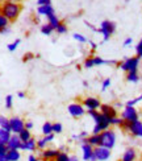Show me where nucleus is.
Wrapping results in <instances>:
<instances>
[{"instance_id": "1", "label": "nucleus", "mask_w": 142, "mask_h": 161, "mask_svg": "<svg viewBox=\"0 0 142 161\" xmlns=\"http://www.w3.org/2000/svg\"><path fill=\"white\" fill-rule=\"evenodd\" d=\"M23 11V4L21 3H11V2H3L0 5V12L9 20V23L16 21L18 19L20 13Z\"/></svg>"}, {"instance_id": "2", "label": "nucleus", "mask_w": 142, "mask_h": 161, "mask_svg": "<svg viewBox=\"0 0 142 161\" xmlns=\"http://www.w3.org/2000/svg\"><path fill=\"white\" fill-rule=\"evenodd\" d=\"M121 130H124L125 132L130 133L133 137H138V139H142V122L141 120H136V122H123V124L120 125Z\"/></svg>"}, {"instance_id": "3", "label": "nucleus", "mask_w": 142, "mask_h": 161, "mask_svg": "<svg viewBox=\"0 0 142 161\" xmlns=\"http://www.w3.org/2000/svg\"><path fill=\"white\" fill-rule=\"evenodd\" d=\"M100 145L104 147V148L112 149L114 145H116V132H114L112 128L103 131L100 133Z\"/></svg>"}, {"instance_id": "4", "label": "nucleus", "mask_w": 142, "mask_h": 161, "mask_svg": "<svg viewBox=\"0 0 142 161\" xmlns=\"http://www.w3.org/2000/svg\"><path fill=\"white\" fill-rule=\"evenodd\" d=\"M139 62L141 59L139 57H128V58H124L123 61L120 62L118 68L125 71V73H130V71H138V68H139Z\"/></svg>"}, {"instance_id": "5", "label": "nucleus", "mask_w": 142, "mask_h": 161, "mask_svg": "<svg viewBox=\"0 0 142 161\" xmlns=\"http://www.w3.org/2000/svg\"><path fill=\"white\" fill-rule=\"evenodd\" d=\"M114 32H116V23L111 21V20L101 21V24L99 26V33L103 35V41H108Z\"/></svg>"}, {"instance_id": "6", "label": "nucleus", "mask_w": 142, "mask_h": 161, "mask_svg": "<svg viewBox=\"0 0 142 161\" xmlns=\"http://www.w3.org/2000/svg\"><path fill=\"white\" fill-rule=\"evenodd\" d=\"M123 120L125 122H136V120H139V114L137 111L136 107H132V106H124L123 111H121V116H120Z\"/></svg>"}, {"instance_id": "7", "label": "nucleus", "mask_w": 142, "mask_h": 161, "mask_svg": "<svg viewBox=\"0 0 142 161\" xmlns=\"http://www.w3.org/2000/svg\"><path fill=\"white\" fill-rule=\"evenodd\" d=\"M112 149H108V148H104V147H95L93 148V156H95V160L96 161H107L111 158V155H112Z\"/></svg>"}, {"instance_id": "8", "label": "nucleus", "mask_w": 142, "mask_h": 161, "mask_svg": "<svg viewBox=\"0 0 142 161\" xmlns=\"http://www.w3.org/2000/svg\"><path fill=\"white\" fill-rule=\"evenodd\" d=\"M9 124H11V132L15 133V135H18L25 128V122L20 116H12L9 119Z\"/></svg>"}, {"instance_id": "9", "label": "nucleus", "mask_w": 142, "mask_h": 161, "mask_svg": "<svg viewBox=\"0 0 142 161\" xmlns=\"http://www.w3.org/2000/svg\"><path fill=\"white\" fill-rule=\"evenodd\" d=\"M67 111H69V114L72 118H82L86 114L84 106L82 103H76V102L69 104V107H67Z\"/></svg>"}, {"instance_id": "10", "label": "nucleus", "mask_w": 142, "mask_h": 161, "mask_svg": "<svg viewBox=\"0 0 142 161\" xmlns=\"http://www.w3.org/2000/svg\"><path fill=\"white\" fill-rule=\"evenodd\" d=\"M84 108L87 110H100V106H101V102L100 99L96 98V97H87L83 99V103Z\"/></svg>"}, {"instance_id": "11", "label": "nucleus", "mask_w": 142, "mask_h": 161, "mask_svg": "<svg viewBox=\"0 0 142 161\" xmlns=\"http://www.w3.org/2000/svg\"><path fill=\"white\" fill-rule=\"evenodd\" d=\"M82 157L83 161H95V156H93V147L90 145L88 143H82Z\"/></svg>"}, {"instance_id": "12", "label": "nucleus", "mask_w": 142, "mask_h": 161, "mask_svg": "<svg viewBox=\"0 0 142 161\" xmlns=\"http://www.w3.org/2000/svg\"><path fill=\"white\" fill-rule=\"evenodd\" d=\"M99 111L103 114L104 116H107L108 119H112V118L117 116V108L112 104H101Z\"/></svg>"}, {"instance_id": "13", "label": "nucleus", "mask_w": 142, "mask_h": 161, "mask_svg": "<svg viewBox=\"0 0 142 161\" xmlns=\"http://www.w3.org/2000/svg\"><path fill=\"white\" fill-rule=\"evenodd\" d=\"M137 157H138V152L136 148H133V147H129V148H126L123 153V156H121L120 161H137Z\"/></svg>"}, {"instance_id": "14", "label": "nucleus", "mask_w": 142, "mask_h": 161, "mask_svg": "<svg viewBox=\"0 0 142 161\" xmlns=\"http://www.w3.org/2000/svg\"><path fill=\"white\" fill-rule=\"evenodd\" d=\"M59 151L58 149H53V148H46L44 151H41V155H39V158L44 161H51L55 160V157L58 156Z\"/></svg>"}, {"instance_id": "15", "label": "nucleus", "mask_w": 142, "mask_h": 161, "mask_svg": "<svg viewBox=\"0 0 142 161\" xmlns=\"http://www.w3.org/2000/svg\"><path fill=\"white\" fill-rule=\"evenodd\" d=\"M21 139L18 137V135H15V133H12V136L9 139V142L7 143V147H8V149H17L20 151L21 149Z\"/></svg>"}, {"instance_id": "16", "label": "nucleus", "mask_w": 142, "mask_h": 161, "mask_svg": "<svg viewBox=\"0 0 142 161\" xmlns=\"http://www.w3.org/2000/svg\"><path fill=\"white\" fill-rule=\"evenodd\" d=\"M37 149V140L34 137H30L28 142L21 144V149L20 151H28V152H34Z\"/></svg>"}, {"instance_id": "17", "label": "nucleus", "mask_w": 142, "mask_h": 161, "mask_svg": "<svg viewBox=\"0 0 142 161\" xmlns=\"http://www.w3.org/2000/svg\"><path fill=\"white\" fill-rule=\"evenodd\" d=\"M37 13H38V16H49V15H53V13H55L54 12V8H53V5H39L38 8H37Z\"/></svg>"}, {"instance_id": "18", "label": "nucleus", "mask_w": 142, "mask_h": 161, "mask_svg": "<svg viewBox=\"0 0 142 161\" xmlns=\"http://www.w3.org/2000/svg\"><path fill=\"white\" fill-rule=\"evenodd\" d=\"M20 158H21V153L17 149H8V152L5 155L7 161H18Z\"/></svg>"}, {"instance_id": "19", "label": "nucleus", "mask_w": 142, "mask_h": 161, "mask_svg": "<svg viewBox=\"0 0 142 161\" xmlns=\"http://www.w3.org/2000/svg\"><path fill=\"white\" fill-rule=\"evenodd\" d=\"M125 79L128 80V82H130V83H138L141 77L138 74V71H130V73H126Z\"/></svg>"}, {"instance_id": "20", "label": "nucleus", "mask_w": 142, "mask_h": 161, "mask_svg": "<svg viewBox=\"0 0 142 161\" xmlns=\"http://www.w3.org/2000/svg\"><path fill=\"white\" fill-rule=\"evenodd\" d=\"M11 136H12V133L9 131H5L3 128H0V144H5L7 145V143L9 142Z\"/></svg>"}, {"instance_id": "21", "label": "nucleus", "mask_w": 142, "mask_h": 161, "mask_svg": "<svg viewBox=\"0 0 142 161\" xmlns=\"http://www.w3.org/2000/svg\"><path fill=\"white\" fill-rule=\"evenodd\" d=\"M47 24H50L54 29L58 28V25L60 24V20L58 19V16L55 15V13H53V15H49L47 16Z\"/></svg>"}, {"instance_id": "22", "label": "nucleus", "mask_w": 142, "mask_h": 161, "mask_svg": "<svg viewBox=\"0 0 142 161\" xmlns=\"http://www.w3.org/2000/svg\"><path fill=\"white\" fill-rule=\"evenodd\" d=\"M86 143H88L90 145H92L93 148L95 147H99L100 145V136L99 135H90L86 139Z\"/></svg>"}, {"instance_id": "23", "label": "nucleus", "mask_w": 142, "mask_h": 161, "mask_svg": "<svg viewBox=\"0 0 142 161\" xmlns=\"http://www.w3.org/2000/svg\"><path fill=\"white\" fill-rule=\"evenodd\" d=\"M0 128H3L5 131H9L11 132V124H9V119L4 116V115H0ZM12 133V132H11Z\"/></svg>"}, {"instance_id": "24", "label": "nucleus", "mask_w": 142, "mask_h": 161, "mask_svg": "<svg viewBox=\"0 0 142 161\" xmlns=\"http://www.w3.org/2000/svg\"><path fill=\"white\" fill-rule=\"evenodd\" d=\"M54 31H55V29H54L53 26L50 24H47V23L41 26V33H42V35H45V36H51V33Z\"/></svg>"}, {"instance_id": "25", "label": "nucleus", "mask_w": 142, "mask_h": 161, "mask_svg": "<svg viewBox=\"0 0 142 161\" xmlns=\"http://www.w3.org/2000/svg\"><path fill=\"white\" fill-rule=\"evenodd\" d=\"M18 137L21 139V142H23V143H25V142H28V140L32 137V133H30V131H29V130L24 128L21 132L18 133Z\"/></svg>"}, {"instance_id": "26", "label": "nucleus", "mask_w": 142, "mask_h": 161, "mask_svg": "<svg viewBox=\"0 0 142 161\" xmlns=\"http://www.w3.org/2000/svg\"><path fill=\"white\" fill-rule=\"evenodd\" d=\"M42 133H44V136H46V135H51V133H53V123H50V122H45L44 125H42Z\"/></svg>"}, {"instance_id": "27", "label": "nucleus", "mask_w": 142, "mask_h": 161, "mask_svg": "<svg viewBox=\"0 0 142 161\" xmlns=\"http://www.w3.org/2000/svg\"><path fill=\"white\" fill-rule=\"evenodd\" d=\"M8 25H9V20L0 12V33H2V31H4L5 28H8Z\"/></svg>"}, {"instance_id": "28", "label": "nucleus", "mask_w": 142, "mask_h": 161, "mask_svg": "<svg viewBox=\"0 0 142 161\" xmlns=\"http://www.w3.org/2000/svg\"><path fill=\"white\" fill-rule=\"evenodd\" d=\"M83 66H84L86 69H92L93 66H95V64H93V56L87 57V58L84 59V62H83Z\"/></svg>"}, {"instance_id": "29", "label": "nucleus", "mask_w": 142, "mask_h": 161, "mask_svg": "<svg viewBox=\"0 0 142 161\" xmlns=\"http://www.w3.org/2000/svg\"><path fill=\"white\" fill-rule=\"evenodd\" d=\"M139 102H142V94L139 97H136V98H133V99H129L128 102L125 103V106H132V107H136V104L137 103H139Z\"/></svg>"}, {"instance_id": "30", "label": "nucleus", "mask_w": 142, "mask_h": 161, "mask_svg": "<svg viewBox=\"0 0 142 161\" xmlns=\"http://www.w3.org/2000/svg\"><path fill=\"white\" fill-rule=\"evenodd\" d=\"M20 42H21V40H20V38H16L13 42H11V44L7 45V49H8L9 52H15V50L17 49V46L20 45Z\"/></svg>"}, {"instance_id": "31", "label": "nucleus", "mask_w": 142, "mask_h": 161, "mask_svg": "<svg viewBox=\"0 0 142 161\" xmlns=\"http://www.w3.org/2000/svg\"><path fill=\"white\" fill-rule=\"evenodd\" d=\"M54 161H70V155L66 152H59Z\"/></svg>"}, {"instance_id": "32", "label": "nucleus", "mask_w": 142, "mask_h": 161, "mask_svg": "<svg viewBox=\"0 0 142 161\" xmlns=\"http://www.w3.org/2000/svg\"><path fill=\"white\" fill-rule=\"evenodd\" d=\"M47 144H49V143H47L46 140H45V137L38 139V140H37V149H39V151H44V149H46Z\"/></svg>"}, {"instance_id": "33", "label": "nucleus", "mask_w": 142, "mask_h": 161, "mask_svg": "<svg viewBox=\"0 0 142 161\" xmlns=\"http://www.w3.org/2000/svg\"><path fill=\"white\" fill-rule=\"evenodd\" d=\"M63 131V125L60 123H53V133L54 135H59Z\"/></svg>"}, {"instance_id": "34", "label": "nucleus", "mask_w": 142, "mask_h": 161, "mask_svg": "<svg viewBox=\"0 0 142 161\" xmlns=\"http://www.w3.org/2000/svg\"><path fill=\"white\" fill-rule=\"evenodd\" d=\"M4 103H5V108H7V110H11L12 107H13V97L11 95V94H9V95H7V97H5Z\"/></svg>"}, {"instance_id": "35", "label": "nucleus", "mask_w": 142, "mask_h": 161, "mask_svg": "<svg viewBox=\"0 0 142 161\" xmlns=\"http://www.w3.org/2000/svg\"><path fill=\"white\" fill-rule=\"evenodd\" d=\"M72 37H74V40H76V41H78V42H80V44H86L87 41H88V40L86 38V36L80 35V33H74Z\"/></svg>"}, {"instance_id": "36", "label": "nucleus", "mask_w": 142, "mask_h": 161, "mask_svg": "<svg viewBox=\"0 0 142 161\" xmlns=\"http://www.w3.org/2000/svg\"><path fill=\"white\" fill-rule=\"evenodd\" d=\"M93 64L95 66H101V65H107V59L101 58L99 56H93Z\"/></svg>"}, {"instance_id": "37", "label": "nucleus", "mask_w": 142, "mask_h": 161, "mask_svg": "<svg viewBox=\"0 0 142 161\" xmlns=\"http://www.w3.org/2000/svg\"><path fill=\"white\" fill-rule=\"evenodd\" d=\"M55 31H57V33H59V35H65V33H67V31H69V29H67V25L65 23L60 21V24L58 25V28Z\"/></svg>"}, {"instance_id": "38", "label": "nucleus", "mask_w": 142, "mask_h": 161, "mask_svg": "<svg viewBox=\"0 0 142 161\" xmlns=\"http://www.w3.org/2000/svg\"><path fill=\"white\" fill-rule=\"evenodd\" d=\"M109 86H111V78H105L103 82H101V91H105Z\"/></svg>"}, {"instance_id": "39", "label": "nucleus", "mask_w": 142, "mask_h": 161, "mask_svg": "<svg viewBox=\"0 0 142 161\" xmlns=\"http://www.w3.org/2000/svg\"><path fill=\"white\" fill-rule=\"evenodd\" d=\"M136 53H137V57H139V59H142V38L139 40V42L136 46Z\"/></svg>"}, {"instance_id": "40", "label": "nucleus", "mask_w": 142, "mask_h": 161, "mask_svg": "<svg viewBox=\"0 0 142 161\" xmlns=\"http://www.w3.org/2000/svg\"><path fill=\"white\" fill-rule=\"evenodd\" d=\"M33 58H34V54H33V53H25L24 57H23V62H28Z\"/></svg>"}, {"instance_id": "41", "label": "nucleus", "mask_w": 142, "mask_h": 161, "mask_svg": "<svg viewBox=\"0 0 142 161\" xmlns=\"http://www.w3.org/2000/svg\"><path fill=\"white\" fill-rule=\"evenodd\" d=\"M8 152V147L5 144H0V156H5Z\"/></svg>"}, {"instance_id": "42", "label": "nucleus", "mask_w": 142, "mask_h": 161, "mask_svg": "<svg viewBox=\"0 0 142 161\" xmlns=\"http://www.w3.org/2000/svg\"><path fill=\"white\" fill-rule=\"evenodd\" d=\"M84 24H86L87 26H88V28H90L92 32H95V33H99V28H96V26L92 25L91 23H88V21H84Z\"/></svg>"}, {"instance_id": "43", "label": "nucleus", "mask_w": 142, "mask_h": 161, "mask_svg": "<svg viewBox=\"0 0 142 161\" xmlns=\"http://www.w3.org/2000/svg\"><path fill=\"white\" fill-rule=\"evenodd\" d=\"M132 42H133V38H132V37H128V38L124 40L123 46H124V48H128V46H130V45H132Z\"/></svg>"}, {"instance_id": "44", "label": "nucleus", "mask_w": 142, "mask_h": 161, "mask_svg": "<svg viewBox=\"0 0 142 161\" xmlns=\"http://www.w3.org/2000/svg\"><path fill=\"white\" fill-rule=\"evenodd\" d=\"M37 4L39 5H51V0H37Z\"/></svg>"}, {"instance_id": "45", "label": "nucleus", "mask_w": 142, "mask_h": 161, "mask_svg": "<svg viewBox=\"0 0 142 161\" xmlns=\"http://www.w3.org/2000/svg\"><path fill=\"white\" fill-rule=\"evenodd\" d=\"M28 161H41V158L32 153V155H29V157H28Z\"/></svg>"}, {"instance_id": "46", "label": "nucleus", "mask_w": 142, "mask_h": 161, "mask_svg": "<svg viewBox=\"0 0 142 161\" xmlns=\"http://www.w3.org/2000/svg\"><path fill=\"white\" fill-rule=\"evenodd\" d=\"M88 44H90V46H91V50H96V49H97V44H96V42H93L92 40H90Z\"/></svg>"}, {"instance_id": "47", "label": "nucleus", "mask_w": 142, "mask_h": 161, "mask_svg": "<svg viewBox=\"0 0 142 161\" xmlns=\"http://www.w3.org/2000/svg\"><path fill=\"white\" fill-rule=\"evenodd\" d=\"M45 137V140L47 143H51L53 140H54V133H51V135H46V136H44Z\"/></svg>"}, {"instance_id": "48", "label": "nucleus", "mask_w": 142, "mask_h": 161, "mask_svg": "<svg viewBox=\"0 0 142 161\" xmlns=\"http://www.w3.org/2000/svg\"><path fill=\"white\" fill-rule=\"evenodd\" d=\"M25 128L30 131V130L33 128V123H32V122H25Z\"/></svg>"}, {"instance_id": "49", "label": "nucleus", "mask_w": 142, "mask_h": 161, "mask_svg": "<svg viewBox=\"0 0 142 161\" xmlns=\"http://www.w3.org/2000/svg\"><path fill=\"white\" fill-rule=\"evenodd\" d=\"M17 97H18L20 99H24V98H25V92H24V91H18V92H17Z\"/></svg>"}, {"instance_id": "50", "label": "nucleus", "mask_w": 142, "mask_h": 161, "mask_svg": "<svg viewBox=\"0 0 142 161\" xmlns=\"http://www.w3.org/2000/svg\"><path fill=\"white\" fill-rule=\"evenodd\" d=\"M70 161H79V158H78V156L72 155V156H70Z\"/></svg>"}, {"instance_id": "51", "label": "nucleus", "mask_w": 142, "mask_h": 161, "mask_svg": "<svg viewBox=\"0 0 142 161\" xmlns=\"http://www.w3.org/2000/svg\"><path fill=\"white\" fill-rule=\"evenodd\" d=\"M3 2H11V3H21L23 0H3Z\"/></svg>"}, {"instance_id": "52", "label": "nucleus", "mask_w": 142, "mask_h": 161, "mask_svg": "<svg viewBox=\"0 0 142 161\" xmlns=\"http://www.w3.org/2000/svg\"><path fill=\"white\" fill-rule=\"evenodd\" d=\"M114 107H116V108H117V107H123V104H121V103H116V104H114Z\"/></svg>"}, {"instance_id": "53", "label": "nucleus", "mask_w": 142, "mask_h": 161, "mask_svg": "<svg viewBox=\"0 0 142 161\" xmlns=\"http://www.w3.org/2000/svg\"><path fill=\"white\" fill-rule=\"evenodd\" d=\"M0 161H7L5 160V156H0Z\"/></svg>"}, {"instance_id": "54", "label": "nucleus", "mask_w": 142, "mask_h": 161, "mask_svg": "<svg viewBox=\"0 0 142 161\" xmlns=\"http://www.w3.org/2000/svg\"><path fill=\"white\" fill-rule=\"evenodd\" d=\"M137 161H142V160H137Z\"/></svg>"}, {"instance_id": "55", "label": "nucleus", "mask_w": 142, "mask_h": 161, "mask_svg": "<svg viewBox=\"0 0 142 161\" xmlns=\"http://www.w3.org/2000/svg\"><path fill=\"white\" fill-rule=\"evenodd\" d=\"M126 2H129V0H126Z\"/></svg>"}, {"instance_id": "56", "label": "nucleus", "mask_w": 142, "mask_h": 161, "mask_svg": "<svg viewBox=\"0 0 142 161\" xmlns=\"http://www.w3.org/2000/svg\"><path fill=\"white\" fill-rule=\"evenodd\" d=\"M95 161H96V160H95Z\"/></svg>"}]
</instances>
